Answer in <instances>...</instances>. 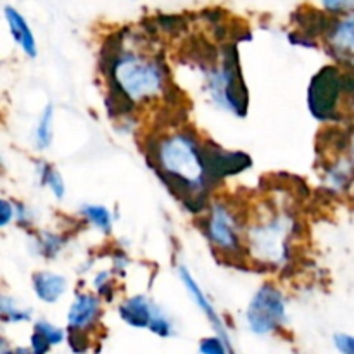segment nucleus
Instances as JSON below:
<instances>
[{
	"label": "nucleus",
	"instance_id": "obj_1",
	"mask_svg": "<svg viewBox=\"0 0 354 354\" xmlns=\"http://www.w3.org/2000/svg\"><path fill=\"white\" fill-rule=\"evenodd\" d=\"M152 165L192 213L206 207V192L213 183L207 175L204 142L194 131L178 130L162 135L152 145Z\"/></svg>",
	"mask_w": 354,
	"mask_h": 354
},
{
	"label": "nucleus",
	"instance_id": "obj_2",
	"mask_svg": "<svg viewBox=\"0 0 354 354\" xmlns=\"http://www.w3.org/2000/svg\"><path fill=\"white\" fill-rule=\"evenodd\" d=\"M102 66L109 80V111L113 114L130 113L137 104L156 99L166 90V68L161 61L144 52L124 48L121 41L104 52Z\"/></svg>",
	"mask_w": 354,
	"mask_h": 354
},
{
	"label": "nucleus",
	"instance_id": "obj_3",
	"mask_svg": "<svg viewBox=\"0 0 354 354\" xmlns=\"http://www.w3.org/2000/svg\"><path fill=\"white\" fill-rule=\"evenodd\" d=\"M292 216L277 209H268L248 227V252L256 261L280 266L289 258L290 237L294 234Z\"/></svg>",
	"mask_w": 354,
	"mask_h": 354
},
{
	"label": "nucleus",
	"instance_id": "obj_4",
	"mask_svg": "<svg viewBox=\"0 0 354 354\" xmlns=\"http://www.w3.org/2000/svg\"><path fill=\"white\" fill-rule=\"evenodd\" d=\"M235 47L227 48L223 52L221 64L216 68H211L206 75V88L209 92L211 99L223 109L237 114V116H245L249 106L248 88L242 80L241 69H239L237 54Z\"/></svg>",
	"mask_w": 354,
	"mask_h": 354
},
{
	"label": "nucleus",
	"instance_id": "obj_5",
	"mask_svg": "<svg viewBox=\"0 0 354 354\" xmlns=\"http://www.w3.org/2000/svg\"><path fill=\"white\" fill-rule=\"evenodd\" d=\"M346 93L344 73L337 66H324L313 76L308 88V107L320 121L341 118V97Z\"/></svg>",
	"mask_w": 354,
	"mask_h": 354
},
{
	"label": "nucleus",
	"instance_id": "obj_6",
	"mask_svg": "<svg viewBox=\"0 0 354 354\" xmlns=\"http://www.w3.org/2000/svg\"><path fill=\"white\" fill-rule=\"evenodd\" d=\"M206 235L214 251L225 258H241L244 252L237 214L227 203H213L206 218Z\"/></svg>",
	"mask_w": 354,
	"mask_h": 354
},
{
	"label": "nucleus",
	"instance_id": "obj_7",
	"mask_svg": "<svg viewBox=\"0 0 354 354\" xmlns=\"http://www.w3.org/2000/svg\"><path fill=\"white\" fill-rule=\"evenodd\" d=\"M286 299L272 283H265L252 296L245 311V322L254 334L265 335L286 322Z\"/></svg>",
	"mask_w": 354,
	"mask_h": 354
},
{
	"label": "nucleus",
	"instance_id": "obj_8",
	"mask_svg": "<svg viewBox=\"0 0 354 354\" xmlns=\"http://www.w3.org/2000/svg\"><path fill=\"white\" fill-rule=\"evenodd\" d=\"M204 154H206L207 175L213 187L227 176L239 175L251 168V158L248 154L225 151L220 145L209 144V142H204Z\"/></svg>",
	"mask_w": 354,
	"mask_h": 354
},
{
	"label": "nucleus",
	"instance_id": "obj_9",
	"mask_svg": "<svg viewBox=\"0 0 354 354\" xmlns=\"http://www.w3.org/2000/svg\"><path fill=\"white\" fill-rule=\"evenodd\" d=\"M327 40L332 54L344 57L354 68V12L332 23L330 30L327 31Z\"/></svg>",
	"mask_w": 354,
	"mask_h": 354
},
{
	"label": "nucleus",
	"instance_id": "obj_10",
	"mask_svg": "<svg viewBox=\"0 0 354 354\" xmlns=\"http://www.w3.org/2000/svg\"><path fill=\"white\" fill-rule=\"evenodd\" d=\"M178 277H180V280L183 282V286H185L187 292H189L190 297H192L194 303H196L197 306L201 308V311L206 315V318L211 322V325H213L214 330L218 332V335H220V337L223 339L228 346H230V342H228L227 328H225L223 322H221V317L216 313V310H214L213 304H211V301L206 297V294L203 292V289H201L199 283H197V280L192 277V273H190L185 266H180Z\"/></svg>",
	"mask_w": 354,
	"mask_h": 354
},
{
	"label": "nucleus",
	"instance_id": "obj_11",
	"mask_svg": "<svg viewBox=\"0 0 354 354\" xmlns=\"http://www.w3.org/2000/svg\"><path fill=\"white\" fill-rule=\"evenodd\" d=\"M100 313V299L93 294L82 292L75 297L71 308L68 311L69 328L85 330L92 327Z\"/></svg>",
	"mask_w": 354,
	"mask_h": 354
},
{
	"label": "nucleus",
	"instance_id": "obj_12",
	"mask_svg": "<svg viewBox=\"0 0 354 354\" xmlns=\"http://www.w3.org/2000/svg\"><path fill=\"white\" fill-rule=\"evenodd\" d=\"M159 308L145 296H133L123 301L120 306V317L128 325L137 328H149L156 311Z\"/></svg>",
	"mask_w": 354,
	"mask_h": 354
},
{
	"label": "nucleus",
	"instance_id": "obj_13",
	"mask_svg": "<svg viewBox=\"0 0 354 354\" xmlns=\"http://www.w3.org/2000/svg\"><path fill=\"white\" fill-rule=\"evenodd\" d=\"M3 16H6L10 35H12V38L16 40V44L23 48V52L28 57H37V40H35L33 31H31L30 24H28L26 19L23 17V14L17 9H14V7L7 6L6 9H3Z\"/></svg>",
	"mask_w": 354,
	"mask_h": 354
},
{
	"label": "nucleus",
	"instance_id": "obj_14",
	"mask_svg": "<svg viewBox=\"0 0 354 354\" xmlns=\"http://www.w3.org/2000/svg\"><path fill=\"white\" fill-rule=\"evenodd\" d=\"M68 289V280L59 273L38 272L33 275V290L44 303H57Z\"/></svg>",
	"mask_w": 354,
	"mask_h": 354
},
{
	"label": "nucleus",
	"instance_id": "obj_15",
	"mask_svg": "<svg viewBox=\"0 0 354 354\" xmlns=\"http://www.w3.org/2000/svg\"><path fill=\"white\" fill-rule=\"evenodd\" d=\"M54 140V106L48 104L44 113L38 118L37 128H35V145L38 151H45Z\"/></svg>",
	"mask_w": 354,
	"mask_h": 354
},
{
	"label": "nucleus",
	"instance_id": "obj_16",
	"mask_svg": "<svg viewBox=\"0 0 354 354\" xmlns=\"http://www.w3.org/2000/svg\"><path fill=\"white\" fill-rule=\"evenodd\" d=\"M82 214L97 230L109 234L111 227H113V214L107 207L97 206V204H86V206L82 207Z\"/></svg>",
	"mask_w": 354,
	"mask_h": 354
},
{
	"label": "nucleus",
	"instance_id": "obj_17",
	"mask_svg": "<svg viewBox=\"0 0 354 354\" xmlns=\"http://www.w3.org/2000/svg\"><path fill=\"white\" fill-rule=\"evenodd\" d=\"M38 176H40V183L44 187H48L50 192L54 194L57 199H62L66 194V185H64V180H62L61 173L57 171L55 168H52L50 165L41 161L38 165Z\"/></svg>",
	"mask_w": 354,
	"mask_h": 354
},
{
	"label": "nucleus",
	"instance_id": "obj_18",
	"mask_svg": "<svg viewBox=\"0 0 354 354\" xmlns=\"http://www.w3.org/2000/svg\"><path fill=\"white\" fill-rule=\"evenodd\" d=\"M0 311H2V318L9 324H19V322H28L31 318L30 310H23L16 304V301L9 299L7 296L2 297L0 303Z\"/></svg>",
	"mask_w": 354,
	"mask_h": 354
},
{
	"label": "nucleus",
	"instance_id": "obj_19",
	"mask_svg": "<svg viewBox=\"0 0 354 354\" xmlns=\"http://www.w3.org/2000/svg\"><path fill=\"white\" fill-rule=\"evenodd\" d=\"M62 244H64V241H62L59 235H54V234L41 235L37 242L38 249H40V254L45 256V258H48V259L59 254V251L62 249Z\"/></svg>",
	"mask_w": 354,
	"mask_h": 354
},
{
	"label": "nucleus",
	"instance_id": "obj_20",
	"mask_svg": "<svg viewBox=\"0 0 354 354\" xmlns=\"http://www.w3.org/2000/svg\"><path fill=\"white\" fill-rule=\"evenodd\" d=\"M149 330L154 332V334H158L159 337H169V335L173 334L171 322H169V318L166 317L165 311H162L161 308L156 311L154 318H152L151 325H149Z\"/></svg>",
	"mask_w": 354,
	"mask_h": 354
},
{
	"label": "nucleus",
	"instance_id": "obj_21",
	"mask_svg": "<svg viewBox=\"0 0 354 354\" xmlns=\"http://www.w3.org/2000/svg\"><path fill=\"white\" fill-rule=\"evenodd\" d=\"M35 332H38V334L44 335V337L47 339L52 346L61 344L62 339H64V332H62L61 328L55 327V325H52V324H48V322H45V320H40L35 324Z\"/></svg>",
	"mask_w": 354,
	"mask_h": 354
},
{
	"label": "nucleus",
	"instance_id": "obj_22",
	"mask_svg": "<svg viewBox=\"0 0 354 354\" xmlns=\"http://www.w3.org/2000/svg\"><path fill=\"white\" fill-rule=\"evenodd\" d=\"M201 354H228L232 351L230 346L218 335V337H206L201 341Z\"/></svg>",
	"mask_w": 354,
	"mask_h": 354
},
{
	"label": "nucleus",
	"instance_id": "obj_23",
	"mask_svg": "<svg viewBox=\"0 0 354 354\" xmlns=\"http://www.w3.org/2000/svg\"><path fill=\"white\" fill-rule=\"evenodd\" d=\"M322 3L332 14H344L354 9V0H322Z\"/></svg>",
	"mask_w": 354,
	"mask_h": 354
},
{
	"label": "nucleus",
	"instance_id": "obj_24",
	"mask_svg": "<svg viewBox=\"0 0 354 354\" xmlns=\"http://www.w3.org/2000/svg\"><path fill=\"white\" fill-rule=\"evenodd\" d=\"M69 346L75 353H85L88 348V341L83 337V330L69 328Z\"/></svg>",
	"mask_w": 354,
	"mask_h": 354
},
{
	"label": "nucleus",
	"instance_id": "obj_25",
	"mask_svg": "<svg viewBox=\"0 0 354 354\" xmlns=\"http://www.w3.org/2000/svg\"><path fill=\"white\" fill-rule=\"evenodd\" d=\"M16 218V204H10L9 201H0V227L6 228L10 221Z\"/></svg>",
	"mask_w": 354,
	"mask_h": 354
},
{
	"label": "nucleus",
	"instance_id": "obj_26",
	"mask_svg": "<svg viewBox=\"0 0 354 354\" xmlns=\"http://www.w3.org/2000/svg\"><path fill=\"white\" fill-rule=\"evenodd\" d=\"M334 342L342 354H354V335L337 334L334 337Z\"/></svg>",
	"mask_w": 354,
	"mask_h": 354
},
{
	"label": "nucleus",
	"instance_id": "obj_27",
	"mask_svg": "<svg viewBox=\"0 0 354 354\" xmlns=\"http://www.w3.org/2000/svg\"><path fill=\"white\" fill-rule=\"evenodd\" d=\"M50 346L52 344L44 335L38 334V332H33V335H31V349H33L35 354H47Z\"/></svg>",
	"mask_w": 354,
	"mask_h": 354
},
{
	"label": "nucleus",
	"instance_id": "obj_28",
	"mask_svg": "<svg viewBox=\"0 0 354 354\" xmlns=\"http://www.w3.org/2000/svg\"><path fill=\"white\" fill-rule=\"evenodd\" d=\"M344 88L354 99V73H344Z\"/></svg>",
	"mask_w": 354,
	"mask_h": 354
},
{
	"label": "nucleus",
	"instance_id": "obj_29",
	"mask_svg": "<svg viewBox=\"0 0 354 354\" xmlns=\"http://www.w3.org/2000/svg\"><path fill=\"white\" fill-rule=\"evenodd\" d=\"M14 354H35L33 349H26V348H17Z\"/></svg>",
	"mask_w": 354,
	"mask_h": 354
}]
</instances>
